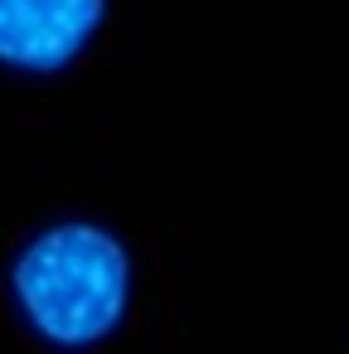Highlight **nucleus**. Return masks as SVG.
I'll use <instances>...</instances> for the list:
<instances>
[{
  "mask_svg": "<svg viewBox=\"0 0 349 354\" xmlns=\"http://www.w3.org/2000/svg\"><path fill=\"white\" fill-rule=\"evenodd\" d=\"M10 291L30 330L59 349L102 344L131 301V257L102 223H54L10 267Z\"/></svg>",
  "mask_w": 349,
  "mask_h": 354,
  "instance_id": "1",
  "label": "nucleus"
},
{
  "mask_svg": "<svg viewBox=\"0 0 349 354\" xmlns=\"http://www.w3.org/2000/svg\"><path fill=\"white\" fill-rule=\"evenodd\" d=\"M107 20V0H0V64L20 73L68 68Z\"/></svg>",
  "mask_w": 349,
  "mask_h": 354,
  "instance_id": "2",
  "label": "nucleus"
}]
</instances>
